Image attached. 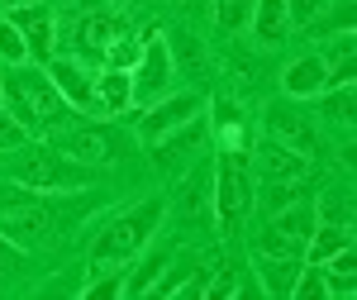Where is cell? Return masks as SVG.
Returning a JSON list of instances; mask_svg holds the SVG:
<instances>
[{
  "label": "cell",
  "instance_id": "obj_1",
  "mask_svg": "<svg viewBox=\"0 0 357 300\" xmlns=\"http://www.w3.org/2000/svg\"><path fill=\"white\" fill-rule=\"evenodd\" d=\"M5 100H10V114L24 124L29 134H53L67 114V100L53 86L48 72H33V67H20L10 82H5Z\"/></svg>",
  "mask_w": 357,
  "mask_h": 300
},
{
  "label": "cell",
  "instance_id": "obj_2",
  "mask_svg": "<svg viewBox=\"0 0 357 300\" xmlns=\"http://www.w3.org/2000/svg\"><path fill=\"white\" fill-rule=\"evenodd\" d=\"M162 200H148V205H138L134 215H124V219H114L110 229L91 243V262L96 267H105V262H124V257H134L138 248L153 239V229L162 224Z\"/></svg>",
  "mask_w": 357,
  "mask_h": 300
},
{
  "label": "cell",
  "instance_id": "obj_3",
  "mask_svg": "<svg viewBox=\"0 0 357 300\" xmlns=\"http://www.w3.org/2000/svg\"><path fill=\"white\" fill-rule=\"evenodd\" d=\"M215 210H220L224 229L234 234L238 224L252 210V172H248V158L238 148H224L220 153V172H215Z\"/></svg>",
  "mask_w": 357,
  "mask_h": 300
},
{
  "label": "cell",
  "instance_id": "obj_4",
  "mask_svg": "<svg viewBox=\"0 0 357 300\" xmlns=\"http://www.w3.org/2000/svg\"><path fill=\"white\" fill-rule=\"evenodd\" d=\"M314 224H319L314 219V205L310 200H296V205L267 215V229L257 234V253L262 257H301L310 234H314Z\"/></svg>",
  "mask_w": 357,
  "mask_h": 300
},
{
  "label": "cell",
  "instance_id": "obj_5",
  "mask_svg": "<svg viewBox=\"0 0 357 300\" xmlns=\"http://www.w3.org/2000/svg\"><path fill=\"white\" fill-rule=\"evenodd\" d=\"M134 86V100L138 105H153V100H162L167 91H172V53H167L162 33L158 29H148L143 33V53H138V72L129 77Z\"/></svg>",
  "mask_w": 357,
  "mask_h": 300
},
{
  "label": "cell",
  "instance_id": "obj_6",
  "mask_svg": "<svg viewBox=\"0 0 357 300\" xmlns=\"http://www.w3.org/2000/svg\"><path fill=\"white\" fill-rule=\"evenodd\" d=\"M48 229H53V215H48V205H38V200H20V205L0 210V234L15 248H38L48 239Z\"/></svg>",
  "mask_w": 357,
  "mask_h": 300
},
{
  "label": "cell",
  "instance_id": "obj_7",
  "mask_svg": "<svg viewBox=\"0 0 357 300\" xmlns=\"http://www.w3.org/2000/svg\"><path fill=\"white\" fill-rule=\"evenodd\" d=\"M53 143H57V153H62L67 163H86V167L114 163V134H110V129H100V124L67 129V134H57Z\"/></svg>",
  "mask_w": 357,
  "mask_h": 300
},
{
  "label": "cell",
  "instance_id": "obj_8",
  "mask_svg": "<svg viewBox=\"0 0 357 300\" xmlns=\"http://www.w3.org/2000/svg\"><path fill=\"white\" fill-rule=\"evenodd\" d=\"M20 186H33V191H62V186H82L86 172L72 167L67 158H53V153H33L20 163Z\"/></svg>",
  "mask_w": 357,
  "mask_h": 300
},
{
  "label": "cell",
  "instance_id": "obj_9",
  "mask_svg": "<svg viewBox=\"0 0 357 300\" xmlns=\"http://www.w3.org/2000/svg\"><path fill=\"white\" fill-rule=\"evenodd\" d=\"M195 110H200V105H195L191 96H176V100H162L158 110H148V119L138 124V138H143V143L153 148V143H162L167 134L186 129V124L195 119Z\"/></svg>",
  "mask_w": 357,
  "mask_h": 300
},
{
  "label": "cell",
  "instance_id": "obj_10",
  "mask_svg": "<svg viewBox=\"0 0 357 300\" xmlns=\"http://www.w3.org/2000/svg\"><path fill=\"white\" fill-rule=\"evenodd\" d=\"M267 129L281 148H291V153H301V158H314V129H310V119H301L291 105H272L267 110Z\"/></svg>",
  "mask_w": 357,
  "mask_h": 300
},
{
  "label": "cell",
  "instance_id": "obj_11",
  "mask_svg": "<svg viewBox=\"0 0 357 300\" xmlns=\"http://www.w3.org/2000/svg\"><path fill=\"white\" fill-rule=\"evenodd\" d=\"M48 77H53V86L62 91V100H72V105H82V110H96V82H86V72L72 57H57L53 67H48ZM96 114H100V110H96Z\"/></svg>",
  "mask_w": 357,
  "mask_h": 300
},
{
  "label": "cell",
  "instance_id": "obj_12",
  "mask_svg": "<svg viewBox=\"0 0 357 300\" xmlns=\"http://www.w3.org/2000/svg\"><path fill=\"white\" fill-rule=\"evenodd\" d=\"M119 33H124V20L110 15V10H96L77 24V43H82V53H105Z\"/></svg>",
  "mask_w": 357,
  "mask_h": 300
},
{
  "label": "cell",
  "instance_id": "obj_13",
  "mask_svg": "<svg viewBox=\"0 0 357 300\" xmlns=\"http://www.w3.org/2000/svg\"><path fill=\"white\" fill-rule=\"evenodd\" d=\"M281 86H286V96H296V100L319 96V91H324V57H301V62H291L286 77H281Z\"/></svg>",
  "mask_w": 357,
  "mask_h": 300
},
{
  "label": "cell",
  "instance_id": "obj_14",
  "mask_svg": "<svg viewBox=\"0 0 357 300\" xmlns=\"http://www.w3.org/2000/svg\"><path fill=\"white\" fill-rule=\"evenodd\" d=\"M305 172H310V158L281 148V143H267V148H262V177H267V181H301Z\"/></svg>",
  "mask_w": 357,
  "mask_h": 300
},
{
  "label": "cell",
  "instance_id": "obj_15",
  "mask_svg": "<svg viewBox=\"0 0 357 300\" xmlns=\"http://www.w3.org/2000/svg\"><path fill=\"white\" fill-rule=\"evenodd\" d=\"M15 29L24 33V43H29V53H38V57H48L53 53V15L48 10H20L15 15Z\"/></svg>",
  "mask_w": 357,
  "mask_h": 300
},
{
  "label": "cell",
  "instance_id": "obj_16",
  "mask_svg": "<svg viewBox=\"0 0 357 300\" xmlns=\"http://www.w3.org/2000/svg\"><path fill=\"white\" fill-rule=\"evenodd\" d=\"M129 105H134V86H129L124 72L110 67V72L96 82V110H100V114H124Z\"/></svg>",
  "mask_w": 357,
  "mask_h": 300
},
{
  "label": "cell",
  "instance_id": "obj_17",
  "mask_svg": "<svg viewBox=\"0 0 357 300\" xmlns=\"http://www.w3.org/2000/svg\"><path fill=\"white\" fill-rule=\"evenodd\" d=\"M286 0H257L252 5V33L262 38V43H276L281 33H286Z\"/></svg>",
  "mask_w": 357,
  "mask_h": 300
},
{
  "label": "cell",
  "instance_id": "obj_18",
  "mask_svg": "<svg viewBox=\"0 0 357 300\" xmlns=\"http://www.w3.org/2000/svg\"><path fill=\"white\" fill-rule=\"evenodd\" d=\"M324 262H329V276H324V281H329V296H348V291H353V281H357V276H353L357 272L353 243H343L338 253H329Z\"/></svg>",
  "mask_w": 357,
  "mask_h": 300
},
{
  "label": "cell",
  "instance_id": "obj_19",
  "mask_svg": "<svg viewBox=\"0 0 357 300\" xmlns=\"http://www.w3.org/2000/svg\"><path fill=\"white\" fill-rule=\"evenodd\" d=\"M343 243H353V234H348V229H338V224H314V234H310L305 253H310V262H324V257L338 253Z\"/></svg>",
  "mask_w": 357,
  "mask_h": 300
},
{
  "label": "cell",
  "instance_id": "obj_20",
  "mask_svg": "<svg viewBox=\"0 0 357 300\" xmlns=\"http://www.w3.org/2000/svg\"><path fill=\"white\" fill-rule=\"evenodd\" d=\"M162 267H167V257H162V253H153L148 262H138V267H134V276L124 281V291H119V296H148V291L158 286Z\"/></svg>",
  "mask_w": 357,
  "mask_h": 300
},
{
  "label": "cell",
  "instance_id": "obj_21",
  "mask_svg": "<svg viewBox=\"0 0 357 300\" xmlns=\"http://www.w3.org/2000/svg\"><path fill=\"white\" fill-rule=\"evenodd\" d=\"M301 200V181H267V191H262V215H276V210H286V205H296Z\"/></svg>",
  "mask_w": 357,
  "mask_h": 300
},
{
  "label": "cell",
  "instance_id": "obj_22",
  "mask_svg": "<svg viewBox=\"0 0 357 300\" xmlns=\"http://www.w3.org/2000/svg\"><path fill=\"white\" fill-rule=\"evenodd\" d=\"M0 57H5V62H15V67H24V62H29V43H24V33L10 24V20H0Z\"/></svg>",
  "mask_w": 357,
  "mask_h": 300
},
{
  "label": "cell",
  "instance_id": "obj_23",
  "mask_svg": "<svg viewBox=\"0 0 357 300\" xmlns=\"http://www.w3.org/2000/svg\"><path fill=\"white\" fill-rule=\"evenodd\" d=\"M291 296L296 300H319V296H329V281H324L319 267H305V272L291 281Z\"/></svg>",
  "mask_w": 357,
  "mask_h": 300
},
{
  "label": "cell",
  "instance_id": "obj_24",
  "mask_svg": "<svg viewBox=\"0 0 357 300\" xmlns=\"http://www.w3.org/2000/svg\"><path fill=\"white\" fill-rule=\"evenodd\" d=\"M234 291H238L234 267H220V262H215V272H210V281H205V291H200V296H205V300H229Z\"/></svg>",
  "mask_w": 357,
  "mask_h": 300
},
{
  "label": "cell",
  "instance_id": "obj_25",
  "mask_svg": "<svg viewBox=\"0 0 357 300\" xmlns=\"http://www.w3.org/2000/svg\"><path fill=\"white\" fill-rule=\"evenodd\" d=\"M215 124H220V134H224V143H238V105L234 100H215Z\"/></svg>",
  "mask_w": 357,
  "mask_h": 300
},
{
  "label": "cell",
  "instance_id": "obj_26",
  "mask_svg": "<svg viewBox=\"0 0 357 300\" xmlns=\"http://www.w3.org/2000/svg\"><path fill=\"white\" fill-rule=\"evenodd\" d=\"M138 53H143L138 43H124V38H114L110 48H105V62H110L114 72H124V67H134V62H138Z\"/></svg>",
  "mask_w": 357,
  "mask_h": 300
},
{
  "label": "cell",
  "instance_id": "obj_27",
  "mask_svg": "<svg viewBox=\"0 0 357 300\" xmlns=\"http://www.w3.org/2000/svg\"><path fill=\"white\" fill-rule=\"evenodd\" d=\"M252 5H257V0H224L220 5V24L238 29L243 20H252Z\"/></svg>",
  "mask_w": 357,
  "mask_h": 300
},
{
  "label": "cell",
  "instance_id": "obj_28",
  "mask_svg": "<svg viewBox=\"0 0 357 300\" xmlns=\"http://www.w3.org/2000/svg\"><path fill=\"white\" fill-rule=\"evenodd\" d=\"M119 291H124V276H119V272H114V276H96V281H86V286H82L86 300H96V296H119Z\"/></svg>",
  "mask_w": 357,
  "mask_h": 300
},
{
  "label": "cell",
  "instance_id": "obj_29",
  "mask_svg": "<svg viewBox=\"0 0 357 300\" xmlns=\"http://www.w3.org/2000/svg\"><path fill=\"white\" fill-rule=\"evenodd\" d=\"M324 110H329V119H343V124H348V119H353V86H338Z\"/></svg>",
  "mask_w": 357,
  "mask_h": 300
},
{
  "label": "cell",
  "instance_id": "obj_30",
  "mask_svg": "<svg viewBox=\"0 0 357 300\" xmlns=\"http://www.w3.org/2000/svg\"><path fill=\"white\" fill-rule=\"evenodd\" d=\"M29 138V129L15 119V114H0V148H20Z\"/></svg>",
  "mask_w": 357,
  "mask_h": 300
},
{
  "label": "cell",
  "instance_id": "obj_31",
  "mask_svg": "<svg viewBox=\"0 0 357 300\" xmlns=\"http://www.w3.org/2000/svg\"><path fill=\"white\" fill-rule=\"evenodd\" d=\"M15 267H20V248H15L10 239H5V234H0V281L15 272Z\"/></svg>",
  "mask_w": 357,
  "mask_h": 300
},
{
  "label": "cell",
  "instance_id": "obj_32",
  "mask_svg": "<svg viewBox=\"0 0 357 300\" xmlns=\"http://www.w3.org/2000/svg\"><path fill=\"white\" fill-rule=\"evenodd\" d=\"M314 10H319V0H286V20H296V24H305Z\"/></svg>",
  "mask_w": 357,
  "mask_h": 300
},
{
  "label": "cell",
  "instance_id": "obj_33",
  "mask_svg": "<svg viewBox=\"0 0 357 300\" xmlns=\"http://www.w3.org/2000/svg\"><path fill=\"white\" fill-rule=\"evenodd\" d=\"M20 200H24V191H20V186L0 181V210H10V205H20Z\"/></svg>",
  "mask_w": 357,
  "mask_h": 300
},
{
  "label": "cell",
  "instance_id": "obj_34",
  "mask_svg": "<svg viewBox=\"0 0 357 300\" xmlns=\"http://www.w3.org/2000/svg\"><path fill=\"white\" fill-rule=\"evenodd\" d=\"M5 5H33V0H5Z\"/></svg>",
  "mask_w": 357,
  "mask_h": 300
},
{
  "label": "cell",
  "instance_id": "obj_35",
  "mask_svg": "<svg viewBox=\"0 0 357 300\" xmlns=\"http://www.w3.org/2000/svg\"><path fill=\"white\" fill-rule=\"evenodd\" d=\"M215 5H224V0H215Z\"/></svg>",
  "mask_w": 357,
  "mask_h": 300
}]
</instances>
